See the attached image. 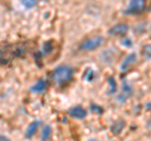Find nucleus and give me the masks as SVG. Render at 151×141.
<instances>
[{"label":"nucleus","mask_w":151,"mask_h":141,"mask_svg":"<svg viewBox=\"0 0 151 141\" xmlns=\"http://www.w3.org/2000/svg\"><path fill=\"white\" fill-rule=\"evenodd\" d=\"M91 109H92V111L93 112H98V114H102V109H101V107H98V106H94L93 105V103H92V105H91Z\"/></svg>","instance_id":"obj_16"},{"label":"nucleus","mask_w":151,"mask_h":141,"mask_svg":"<svg viewBox=\"0 0 151 141\" xmlns=\"http://www.w3.org/2000/svg\"><path fill=\"white\" fill-rule=\"evenodd\" d=\"M39 125H40V121L38 120V121H34V122H32V124L28 126V130H27V132H25V137H32L33 135H34V132L37 131V129L39 127Z\"/></svg>","instance_id":"obj_8"},{"label":"nucleus","mask_w":151,"mask_h":141,"mask_svg":"<svg viewBox=\"0 0 151 141\" xmlns=\"http://www.w3.org/2000/svg\"><path fill=\"white\" fill-rule=\"evenodd\" d=\"M72 73L73 70L68 65H59L53 72V81L57 86H63L64 83L69 82V79L72 78Z\"/></svg>","instance_id":"obj_1"},{"label":"nucleus","mask_w":151,"mask_h":141,"mask_svg":"<svg viewBox=\"0 0 151 141\" xmlns=\"http://www.w3.org/2000/svg\"><path fill=\"white\" fill-rule=\"evenodd\" d=\"M144 57H146V59H151V45H145L144 47Z\"/></svg>","instance_id":"obj_14"},{"label":"nucleus","mask_w":151,"mask_h":141,"mask_svg":"<svg viewBox=\"0 0 151 141\" xmlns=\"http://www.w3.org/2000/svg\"><path fill=\"white\" fill-rule=\"evenodd\" d=\"M19 3L27 10H30V9H33L37 5V0H19Z\"/></svg>","instance_id":"obj_10"},{"label":"nucleus","mask_w":151,"mask_h":141,"mask_svg":"<svg viewBox=\"0 0 151 141\" xmlns=\"http://www.w3.org/2000/svg\"><path fill=\"white\" fill-rule=\"evenodd\" d=\"M124 45L130 47V45H131V40H130L129 38H126V40H124Z\"/></svg>","instance_id":"obj_17"},{"label":"nucleus","mask_w":151,"mask_h":141,"mask_svg":"<svg viewBox=\"0 0 151 141\" xmlns=\"http://www.w3.org/2000/svg\"><path fill=\"white\" fill-rule=\"evenodd\" d=\"M124 126H125V124H124V121L122 120H119L116 122V124H113V126L111 127V130H112V134H115V135H117V134H120V131L124 129Z\"/></svg>","instance_id":"obj_12"},{"label":"nucleus","mask_w":151,"mask_h":141,"mask_svg":"<svg viewBox=\"0 0 151 141\" xmlns=\"http://www.w3.org/2000/svg\"><path fill=\"white\" fill-rule=\"evenodd\" d=\"M132 93H134V88L130 86L129 82H124L122 83V92L117 100H119V102H124L125 100H127V98L132 95Z\"/></svg>","instance_id":"obj_4"},{"label":"nucleus","mask_w":151,"mask_h":141,"mask_svg":"<svg viewBox=\"0 0 151 141\" xmlns=\"http://www.w3.org/2000/svg\"><path fill=\"white\" fill-rule=\"evenodd\" d=\"M145 9V0H131L125 10L126 14H140Z\"/></svg>","instance_id":"obj_3"},{"label":"nucleus","mask_w":151,"mask_h":141,"mask_svg":"<svg viewBox=\"0 0 151 141\" xmlns=\"http://www.w3.org/2000/svg\"><path fill=\"white\" fill-rule=\"evenodd\" d=\"M69 115L72 117H76V119H84L87 115V112L82 106H76L73 109L69 110Z\"/></svg>","instance_id":"obj_5"},{"label":"nucleus","mask_w":151,"mask_h":141,"mask_svg":"<svg viewBox=\"0 0 151 141\" xmlns=\"http://www.w3.org/2000/svg\"><path fill=\"white\" fill-rule=\"evenodd\" d=\"M108 83H110V86H111L110 92H108V93H113V92L116 91V83H115V81H113V78H112V77L108 78Z\"/></svg>","instance_id":"obj_15"},{"label":"nucleus","mask_w":151,"mask_h":141,"mask_svg":"<svg viewBox=\"0 0 151 141\" xmlns=\"http://www.w3.org/2000/svg\"><path fill=\"white\" fill-rule=\"evenodd\" d=\"M52 136V129L49 125H45L42 131V140H49Z\"/></svg>","instance_id":"obj_13"},{"label":"nucleus","mask_w":151,"mask_h":141,"mask_svg":"<svg viewBox=\"0 0 151 141\" xmlns=\"http://www.w3.org/2000/svg\"><path fill=\"white\" fill-rule=\"evenodd\" d=\"M135 62H136V54H135V53H130V54L125 58L124 62H122V64H121V70H122V72H125V70L129 68L131 64H134Z\"/></svg>","instance_id":"obj_6"},{"label":"nucleus","mask_w":151,"mask_h":141,"mask_svg":"<svg viewBox=\"0 0 151 141\" xmlns=\"http://www.w3.org/2000/svg\"><path fill=\"white\" fill-rule=\"evenodd\" d=\"M45 87H47V83H45L44 79H39V81L32 87V91L35 92V93H40L45 90Z\"/></svg>","instance_id":"obj_9"},{"label":"nucleus","mask_w":151,"mask_h":141,"mask_svg":"<svg viewBox=\"0 0 151 141\" xmlns=\"http://www.w3.org/2000/svg\"><path fill=\"white\" fill-rule=\"evenodd\" d=\"M103 43V38L102 37H94V38H89L83 40L81 44H79V49L82 50H93L98 48L101 44Z\"/></svg>","instance_id":"obj_2"},{"label":"nucleus","mask_w":151,"mask_h":141,"mask_svg":"<svg viewBox=\"0 0 151 141\" xmlns=\"http://www.w3.org/2000/svg\"><path fill=\"white\" fill-rule=\"evenodd\" d=\"M94 77H96V72H94L92 68H86V70H84V73H83V79L84 81L91 82V81L94 79Z\"/></svg>","instance_id":"obj_11"},{"label":"nucleus","mask_w":151,"mask_h":141,"mask_svg":"<svg viewBox=\"0 0 151 141\" xmlns=\"http://www.w3.org/2000/svg\"><path fill=\"white\" fill-rule=\"evenodd\" d=\"M127 29H129V28H127L126 24H117L110 30V34H112V35H124L127 33Z\"/></svg>","instance_id":"obj_7"}]
</instances>
